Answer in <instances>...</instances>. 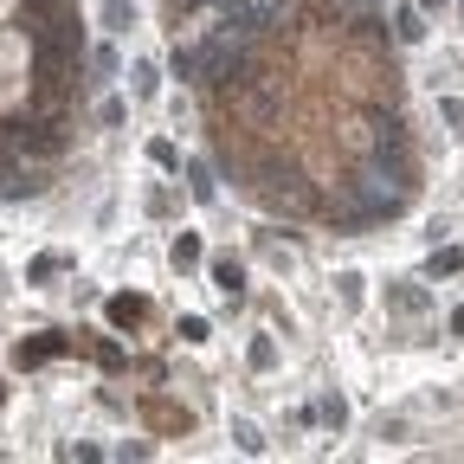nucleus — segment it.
<instances>
[{"label": "nucleus", "mask_w": 464, "mask_h": 464, "mask_svg": "<svg viewBox=\"0 0 464 464\" xmlns=\"http://www.w3.org/2000/svg\"><path fill=\"white\" fill-rule=\"evenodd\" d=\"M213 290H220V297H245V271L232 258H220V265H213Z\"/></svg>", "instance_id": "obj_1"}, {"label": "nucleus", "mask_w": 464, "mask_h": 464, "mask_svg": "<svg viewBox=\"0 0 464 464\" xmlns=\"http://www.w3.org/2000/svg\"><path fill=\"white\" fill-rule=\"evenodd\" d=\"M135 26V7L129 0H103V33H129Z\"/></svg>", "instance_id": "obj_2"}, {"label": "nucleus", "mask_w": 464, "mask_h": 464, "mask_svg": "<svg viewBox=\"0 0 464 464\" xmlns=\"http://www.w3.org/2000/svg\"><path fill=\"white\" fill-rule=\"evenodd\" d=\"M175 265H181V271H187V265H200V239H194V232H181V239H175Z\"/></svg>", "instance_id": "obj_3"}, {"label": "nucleus", "mask_w": 464, "mask_h": 464, "mask_svg": "<svg viewBox=\"0 0 464 464\" xmlns=\"http://www.w3.org/2000/svg\"><path fill=\"white\" fill-rule=\"evenodd\" d=\"M452 271H464V245H452V252L432 258V278H452Z\"/></svg>", "instance_id": "obj_4"}, {"label": "nucleus", "mask_w": 464, "mask_h": 464, "mask_svg": "<svg viewBox=\"0 0 464 464\" xmlns=\"http://www.w3.org/2000/svg\"><path fill=\"white\" fill-rule=\"evenodd\" d=\"M187 181H194V200H213V175H207V161H194V168H187Z\"/></svg>", "instance_id": "obj_5"}, {"label": "nucleus", "mask_w": 464, "mask_h": 464, "mask_svg": "<svg viewBox=\"0 0 464 464\" xmlns=\"http://www.w3.org/2000/svg\"><path fill=\"white\" fill-rule=\"evenodd\" d=\"M400 39H406V45H413V39H426V26H419V7H406V13H400Z\"/></svg>", "instance_id": "obj_6"}, {"label": "nucleus", "mask_w": 464, "mask_h": 464, "mask_svg": "<svg viewBox=\"0 0 464 464\" xmlns=\"http://www.w3.org/2000/svg\"><path fill=\"white\" fill-rule=\"evenodd\" d=\"M155 85H161V71L155 65H135V97H155Z\"/></svg>", "instance_id": "obj_7"}, {"label": "nucleus", "mask_w": 464, "mask_h": 464, "mask_svg": "<svg viewBox=\"0 0 464 464\" xmlns=\"http://www.w3.org/2000/svg\"><path fill=\"white\" fill-rule=\"evenodd\" d=\"M232 439H239L245 452H265V439H258V426H245V419H232Z\"/></svg>", "instance_id": "obj_8"}, {"label": "nucleus", "mask_w": 464, "mask_h": 464, "mask_svg": "<svg viewBox=\"0 0 464 464\" xmlns=\"http://www.w3.org/2000/svg\"><path fill=\"white\" fill-rule=\"evenodd\" d=\"M271 362H278V348H271V336H258V342H252V368H258V374H265V368H271Z\"/></svg>", "instance_id": "obj_9"}, {"label": "nucleus", "mask_w": 464, "mask_h": 464, "mask_svg": "<svg viewBox=\"0 0 464 464\" xmlns=\"http://www.w3.org/2000/svg\"><path fill=\"white\" fill-rule=\"evenodd\" d=\"M135 316H142V304H135V297H117V304H110V322H135Z\"/></svg>", "instance_id": "obj_10"}, {"label": "nucleus", "mask_w": 464, "mask_h": 464, "mask_svg": "<svg viewBox=\"0 0 464 464\" xmlns=\"http://www.w3.org/2000/svg\"><path fill=\"white\" fill-rule=\"evenodd\" d=\"M149 155H155V168H181V155H175V142H155Z\"/></svg>", "instance_id": "obj_11"}, {"label": "nucleus", "mask_w": 464, "mask_h": 464, "mask_svg": "<svg viewBox=\"0 0 464 464\" xmlns=\"http://www.w3.org/2000/svg\"><path fill=\"white\" fill-rule=\"evenodd\" d=\"M316 419H330V426H342V419H348V406H342V400H322V406H316Z\"/></svg>", "instance_id": "obj_12"}, {"label": "nucleus", "mask_w": 464, "mask_h": 464, "mask_svg": "<svg viewBox=\"0 0 464 464\" xmlns=\"http://www.w3.org/2000/svg\"><path fill=\"white\" fill-rule=\"evenodd\" d=\"M452 330H458V336H464V304H458V310H452Z\"/></svg>", "instance_id": "obj_13"}, {"label": "nucleus", "mask_w": 464, "mask_h": 464, "mask_svg": "<svg viewBox=\"0 0 464 464\" xmlns=\"http://www.w3.org/2000/svg\"><path fill=\"white\" fill-rule=\"evenodd\" d=\"M0 400H7V387H0Z\"/></svg>", "instance_id": "obj_14"}]
</instances>
